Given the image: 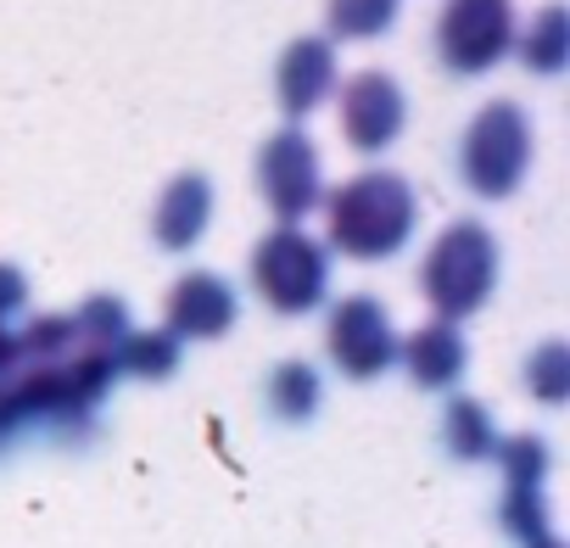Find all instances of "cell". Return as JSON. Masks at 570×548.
<instances>
[{"mask_svg": "<svg viewBox=\"0 0 570 548\" xmlns=\"http://www.w3.org/2000/svg\"><path fill=\"white\" fill-rule=\"evenodd\" d=\"M179 370V342L168 331H129L118 342V375L135 381H168Z\"/></svg>", "mask_w": 570, "mask_h": 548, "instance_id": "obj_16", "label": "cell"}, {"mask_svg": "<svg viewBox=\"0 0 570 548\" xmlns=\"http://www.w3.org/2000/svg\"><path fill=\"white\" fill-rule=\"evenodd\" d=\"M397 12H403V0H331V12H325L331 35L325 40L331 46L336 40H375L397 23Z\"/></svg>", "mask_w": 570, "mask_h": 548, "instance_id": "obj_18", "label": "cell"}, {"mask_svg": "<svg viewBox=\"0 0 570 548\" xmlns=\"http://www.w3.org/2000/svg\"><path fill=\"white\" fill-rule=\"evenodd\" d=\"M320 398H325V386H320V370L314 364H303V359H285L274 375H268V409L279 414V420H308V414H320Z\"/></svg>", "mask_w": 570, "mask_h": 548, "instance_id": "obj_15", "label": "cell"}, {"mask_svg": "<svg viewBox=\"0 0 570 548\" xmlns=\"http://www.w3.org/2000/svg\"><path fill=\"white\" fill-rule=\"evenodd\" d=\"M73 331H79V342H85V348L118 353V342L135 331V320H129V303H124V297L96 292V297H85V303L73 309Z\"/></svg>", "mask_w": 570, "mask_h": 548, "instance_id": "obj_17", "label": "cell"}, {"mask_svg": "<svg viewBox=\"0 0 570 548\" xmlns=\"http://www.w3.org/2000/svg\"><path fill=\"white\" fill-rule=\"evenodd\" d=\"M492 459H498V470H503L509 487H542V476H548V464H553V453H548V442H542L537 431L498 437Z\"/></svg>", "mask_w": 570, "mask_h": 548, "instance_id": "obj_19", "label": "cell"}, {"mask_svg": "<svg viewBox=\"0 0 570 548\" xmlns=\"http://www.w3.org/2000/svg\"><path fill=\"white\" fill-rule=\"evenodd\" d=\"M492 286H498V241H492V229L475 224V218H453L420 263L425 303L436 309V320L459 325V320L481 314Z\"/></svg>", "mask_w": 570, "mask_h": 548, "instance_id": "obj_2", "label": "cell"}, {"mask_svg": "<svg viewBox=\"0 0 570 548\" xmlns=\"http://www.w3.org/2000/svg\"><path fill=\"white\" fill-rule=\"evenodd\" d=\"M498 520H503V531H509L514 542H525V548H537V542H548V537H553L542 487H503Z\"/></svg>", "mask_w": 570, "mask_h": 548, "instance_id": "obj_20", "label": "cell"}, {"mask_svg": "<svg viewBox=\"0 0 570 548\" xmlns=\"http://www.w3.org/2000/svg\"><path fill=\"white\" fill-rule=\"evenodd\" d=\"M403 118H409V101H403L397 79L381 68L353 74L336 96V124H342V140L353 151H386L403 135Z\"/></svg>", "mask_w": 570, "mask_h": 548, "instance_id": "obj_8", "label": "cell"}, {"mask_svg": "<svg viewBox=\"0 0 570 548\" xmlns=\"http://www.w3.org/2000/svg\"><path fill=\"white\" fill-rule=\"evenodd\" d=\"M320 207H325V241H331L325 252H342L353 263H375V257L409 246L414 218H420L409 179L392 168H364V174L342 179L336 190L320 196Z\"/></svg>", "mask_w": 570, "mask_h": 548, "instance_id": "obj_1", "label": "cell"}, {"mask_svg": "<svg viewBox=\"0 0 570 548\" xmlns=\"http://www.w3.org/2000/svg\"><path fill=\"white\" fill-rule=\"evenodd\" d=\"M514 51H520V62L531 68V74H559L564 62H570V12L564 7H542L531 23H525V35H514Z\"/></svg>", "mask_w": 570, "mask_h": 548, "instance_id": "obj_14", "label": "cell"}, {"mask_svg": "<svg viewBox=\"0 0 570 548\" xmlns=\"http://www.w3.org/2000/svg\"><path fill=\"white\" fill-rule=\"evenodd\" d=\"M23 303H29V274L18 263H0V325L23 314Z\"/></svg>", "mask_w": 570, "mask_h": 548, "instance_id": "obj_22", "label": "cell"}, {"mask_svg": "<svg viewBox=\"0 0 570 548\" xmlns=\"http://www.w3.org/2000/svg\"><path fill=\"white\" fill-rule=\"evenodd\" d=\"M235 314H240V297L213 268L179 274V281L168 286V297H163V331L174 342H213L235 325Z\"/></svg>", "mask_w": 570, "mask_h": 548, "instance_id": "obj_9", "label": "cell"}, {"mask_svg": "<svg viewBox=\"0 0 570 548\" xmlns=\"http://www.w3.org/2000/svg\"><path fill=\"white\" fill-rule=\"evenodd\" d=\"M325 353L347 381L386 375L397 364V331H392V314L381 309V297H370V292L336 297L331 320H325Z\"/></svg>", "mask_w": 570, "mask_h": 548, "instance_id": "obj_7", "label": "cell"}, {"mask_svg": "<svg viewBox=\"0 0 570 548\" xmlns=\"http://www.w3.org/2000/svg\"><path fill=\"white\" fill-rule=\"evenodd\" d=\"M397 359H403L409 381L425 386V392H453L470 370V348H464L459 325H448V320H425L414 336H403Z\"/></svg>", "mask_w": 570, "mask_h": 548, "instance_id": "obj_11", "label": "cell"}, {"mask_svg": "<svg viewBox=\"0 0 570 548\" xmlns=\"http://www.w3.org/2000/svg\"><path fill=\"white\" fill-rule=\"evenodd\" d=\"M537 548H559V542H553V537H548V542H537Z\"/></svg>", "mask_w": 570, "mask_h": 548, "instance_id": "obj_23", "label": "cell"}, {"mask_svg": "<svg viewBox=\"0 0 570 548\" xmlns=\"http://www.w3.org/2000/svg\"><path fill=\"white\" fill-rule=\"evenodd\" d=\"M525 392L548 409H559L570 398V348L564 342H542L531 359H525Z\"/></svg>", "mask_w": 570, "mask_h": 548, "instance_id": "obj_21", "label": "cell"}, {"mask_svg": "<svg viewBox=\"0 0 570 548\" xmlns=\"http://www.w3.org/2000/svg\"><path fill=\"white\" fill-rule=\"evenodd\" d=\"M514 0H448L436 18V57L453 74H487L514 51Z\"/></svg>", "mask_w": 570, "mask_h": 548, "instance_id": "obj_6", "label": "cell"}, {"mask_svg": "<svg viewBox=\"0 0 570 548\" xmlns=\"http://www.w3.org/2000/svg\"><path fill=\"white\" fill-rule=\"evenodd\" d=\"M336 46L325 35H303L285 46L279 68H274V96H279V112L303 129V118L336 90Z\"/></svg>", "mask_w": 570, "mask_h": 548, "instance_id": "obj_10", "label": "cell"}, {"mask_svg": "<svg viewBox=\"0 0 570 548\" xmlns=\"http://www.w3.org/2000/svg\"><path fill=\"white\" fill-rule=\"evenodd\" d=\"M442 448H448L453 459H464V464L492 459V448H498V420H492V409H487L481 398H453L448 414H442Z\"/></svg>", "mask_w": 570, "mask_h": 548, "instance_id": "obj_13", "label": "cell"}, {"mask_svg": "<svg viewBox=\"0 0 570 548\" xmlns=\"http://www.w3.org/2000/svg\"><path fill=\"white\" fill-rule=\"evenodd\" d=\"M257 190H263V202H268V213L279 224H303L320 207L325 174H320V146H314L308 129L285 124V129H274L263 140V151H257Z\"/></svg>", "mask_w": 570, "mask_h": 548, "instance_id": "obj_5", "label": "cell"}, {"mask_svg": "<svg viewBox=\"0 0 570 548\" xmlns=\"http://www.w3.org/2000/svg\"><path fill=\"white\" fill-rule=\"evenodd\" d=\"M213 224V179L207 174H179L168 179L163 202H157V218H151V235L168 246V252H190Z\"/></svg>", "mask_w": 570, "mask_h": 548, "instance_id": "obj_12", "label": "cell"}, {"mask_svg": "<svg viewBox=\"0 0 570 548\" xmlns=\"http://www.w3.org/2000/svg\"><path fill=\"white\" fill-rule=\"evenodd\" d=\"M252 286L274 314H314L331 292V252L303 224H274L252 246Z\"/></svg>", "mask_w": 570, "mask_h": 548, "instance_id": "obj_3", "label": "cell"}, {"mask_svg": "<svg viewBox=\"0 0 570 548\" xmlns=\"http://www.w3.org/2000/svg\"><path fill=\"white\" fill-rule=\"evenodd\" d=\"M459 163H464V185L475 196H514L520 179H525V163H531V124L514 101H487L470 129H464V146H459Z\"/></svg>", "mask_w": 570, "mask_h": 548, "instance_id": "obj_4", "label": "cell"}]
</instances>
